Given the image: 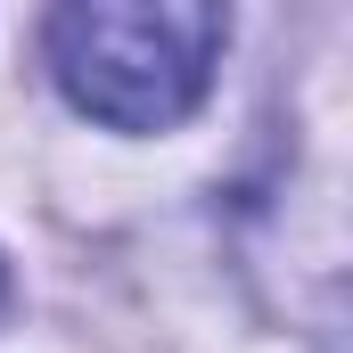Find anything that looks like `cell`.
Returning a JSON list of instances; mask_svg holds the SVG:
<instances>
[{
  "label": "cell",
  "instance_id": "obj_2",
  "mask_svg": "<svg viewBox=\"0 0 353 353\" xmlns=\"http://www.w3.org/2000/svg\"><path fill=\"white\" fill-rule=\"evenodd\" d=\"M0 312H8V271H0Z\"/></svg>",
  "mask_w": 353,
  "mask_h": 353
},
{
  "label": "cell",
  "instance_id": "obj_1",
  "mask_svg": "<svg viewBox=\"0 0 353 353\" xmlns=\"http://www.w3.org/2000/svg\"><path fill=\"white\" fill-rule=\"evenodd\" d=\"M230 0H50V74L90 123L165 132L181 123L222 58Z\"/></svg>",
  "mask_w": 353,
  "mask_h": 353
}]
</instances>
